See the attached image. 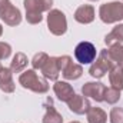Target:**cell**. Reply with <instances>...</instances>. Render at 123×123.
I'll use <instances>...</instances> for the list:
<instances>
[{"label": "cell", "instance_id": "1", "mask_svg": "<svg viewBox=\"0 0 123 123\" xmlns=\"http://www.w3.org/2000/svg\"><path fill=\"white\" fill-rule=\"evenodd\" d=\"M26 9V20L30 25H37L43 20L42 13L50 12L53 6V0H25L23 1Z\"/></svg>", "mask_w": 123, "mask_h": 123}, {"label": "cell", "instance_id": "2", "mask_svg": "<svg viewBox=\"0 0 123 123\" xmlns=\"http://www.w3.org/2000/svg\"><path fill=\"white\" fill-rule=\"evenodd\" d=\"M19 83L22 85L23 89L31 90L39 94H44L49 92V85L46 82V79L39 77V74L36 73L34 69H27L25 70L20 76H19Z\"/></svg>", "mask_w": 123, "mask_h": 123}, {"label": "cell", "instance_id": "3", "mask_svg": "<svg viewBox=\"0 0 123 123\" xmlns=\"http://www.w3.org/2000/svg\"><path fill=\"white\" fill-rule=\"evenodd\" d=\"M99 17L103 23L112 25L123 20V3L120 1H109L100 6Z\"/></svg>", "mask_w": 123, "mask_h": 123}, {"label": "cell", "instance_id": "4", "mask_svg": "<svg viewBox=\"0 0 123 123\" xmlns=\"http://www.w3.org/2000/svg\"><path fill=\"white\" fill-rule=\"evenodd\" d=\"M47 29L55 36H63L67 30V20L59 9H52L47 13Z\"/></svg>", "mask_w": 123, "mask_h": 123}, {"label": "cell", "instance_id": "5", "mask_svg": "<svg viewBox=\"0 0 123 123\" xmlns=\"http://www.w3.org/2000/svg\"><path fill=\"white\" fill-rule=\"evenodd\" d=\"M113 62L109 57L107 55V49L106 50H102L97 56V59H94L92 64H90V69H89V73L90 76L94 79H102L112 67H113Z\"/></svg>", "mask_w": 123, "mask_h": 123}, {"label": "cell", "instance_id": "6", "mask_svg": "<svg viewBox=\"0 0 123 123\" xmlns=\"http://www.w3.org/2000/svg\"><path fill=\"white\" fill-rule=\"evenodd\" d=\"M74 57L80 64H92L96 59V46L90 42H80L74 47Z\"/></svg>", "mask_w": 123, "mask_h": 123}, {"label": "cell", "instance_id": "7", "mask_svg": "<svg viewBox=\"0 0 123 123\" xmlns=\"http://www.w3.org/2000/svg\"><path fill=\"white\" fill-rule=\"evenodd\" d=\"M106 86L100 82H87L82 86V94L85 97H92L96 102H105Z\"/></svg>", "mask_w": 123, "mask_h": 123}, {"label": "cell", "instance_id": "8", "mask_svg": "<svg viewBox=\"0 0 123 123\" xmlns=\"http://www.w3.org/2000/svg\"><path fill=\"white\" fill-rule=\"evenodd\" d=\"M0 19L7 25V26H19L22 23V13L20 10L13 6L12 3H9L1 12H0Z\"/></svg>", "mask_w": 123, "mask_h": 123}, {"label": "cell", "instance_id": "9", "mask_svg": "<svg viewBox=\"0 0 123 123\" xmlns=\"http://www.w3.org/2000/svg\"><path fill=\"white\" fill-rule=\"evenodd\" d=\"M67 106H69L70 112H73L76 115H85L89 110V107H90V102L83 94H74L67 102Z\"/></svg>", "mask_w": 123, "mask_h": 123}, {"label": "cell", "instance_id": "10", "mask_svg": "<svg viewBox=\"0 0 123 123\" xmlns=\"http://www.w3.org/2000/svg\"><path fill=\"white\" fill-rule=\"evenodd\" d=\"M53 90H55V94L57 96V99L60 102H69L76 93L73 90L72 85H69L67 82H60V80H56L55 85H53Z\"/></svg>", "mask_w": 123, "mask_h": 123}, {"label": "cell", "instance_id": "11", "mask_svg": "<svg viewBox=\"0 0 123 123\" xmlns=\"http://www.w3.org/2000/svg\"><path fill=\"white\" fill-rule=\"evenodd\" d=\"M74 20L82 25H89L94 20V7L92 4H83L76 9L74 12Z\"/></svg>", "mask_w": 123, "mask_h": 123}, {"label": "cell", "instance_id": "12", "mask_svg": "<svg viewBox=\"0 0 123 123\" xmlns=\"http://www.w3.org/2000/svg\"><path fill=\"white\" fill-rule=\"evenodd\" d=\"M14 80H13V72L10 67H0V89L4 93L14 92Z\"/></svg>", "mask_w": 123, "mask_h": 123}, {"label": "cell", "instance_id": "13", "mask_svg": "<svg viewBox=\"0 0 123 123\" xmlns=\"http://www.w3.org/2000/svg\"><path fill=\"white\" fill-rule=\"evenodd\" d=\"M42 73L46 79L56 82L59 74H60V69L57 64V57H49V60L46 62V64L42 67Z\"/></svg>", "mask_w": 123, "mask_h": 123}, {"label": "cell", "instance_id": "14", "mask_svg": "<svg viewBox=\"0 0 123 123\" xmlns=\"http://www.w3.org/2000/svg\"><path fill=\"white\" fill-rule=\"evenodd\" d=\"M109 82H110L112 87H115L117 90H123V66L115 64L109 70Z\"/></svg>", "mask_w": 123, "mask_h": 123}, {"label": "cell", "instance_id": "15", "mask_svg": "<svg viewBox=\"0 0 123 123\" xmlns=\"http://www.w3.org/2000/svg\"><path fill=\"white\" fill-rule=\"evenodd\" d=\"M62 74L66 80H77L82 74H83V67L82 64H77V63H73L70 62L63 70H62Z\"/></svg>", "mask_w": 123, "mask_h": 123}, {"label": "cell", "instance_id": "16", "mask_svg": "<svg viewBox=\"0 0 123 123\" xmlns=\"http://www.w3.org/2000/svg\"><path fill=\"white\" fill-rule=\"evenodd\" d=\"M87 123H106L107 122V115L102 107H89L86 112Z\"/></svg>", "mask_w": 123, "mask_h": 123}, {"label": "cell", "instance_id": "17", "mask_svg": "<svg viewBox=\"0 0 123 123\" xmlns=\"http://www.w3.org/2000/svg\"><path fill=\"white\" fill-rule=\"evenodd\" d=\"M27 63H29V59L25 53L19 52L13 56V60L10 63V70L13 73H22L25 72V69L27 67Z\"/></svg>", "mask_w": 123, "mask_h": 123}, {"label": "cell", "instance_id": "18", "mask_svg": "<svg viewBox=\"0 0 123 123\" xmlns=\"http://www.w3.org/2000/svg\"><path fill=\"white\" fill-rule=\"evenodd\" d=\"M123 42V25H116L113 27V30L109 34H106L105 37V43L110 47L115 44H120Z\"/></svg>", "mask_w": 123, "mask_h": 123}, {"label": "cell", "instance_id": "19", "mask_svg": "<svg viewBox=\"0 0 123 123\" xmlns=\"http://www.w3.org/2000/svg\"><path fill=\"white\" fill-rule=\"evenodd\" d=\"M42 123H63V116L55 109V106L52 105V100H50V105L46 106V113L42 119Z\"/></svg>", "mask_w": 123, "mask_h": 123}, {"label": "cell", "instance_id": "20", "mask_svg": "<svg viewBox=\"0 0 123 123\" xmlns=\"http://www.w3.org/2000/svg\"><path fill=\"white\" fill-rule=\"evenodd\" d=\"M107 55L112 59L113 64H120L123 66V44H115L107 49Z\"/></svg>", "mask_w": 123, "mask_h": 123}, {"label": "cell", "instance_id": "21", "mask_svg": "<svg viewBox=\"0 0 123 123\" xmlns=\"http://www.w3.org/2000/svg\"><path fill=\"white\" fill-rule=\"evenodd\" d=\"M49 55L47 53H44V52H39V53H36L34 56H33V59H31V66H33V69L34 70H42V67L46 64V62L49 60Z\"/></svg>", "mask_w": 123, "mask_h": 123}, {"label": "cell", "instance_id": "22", "mask_svg": "<svg viewBox=\"0 0 123 123\" xmlns=\"http://www.w3.org/2000/svg\"><path fill=\"white\" fill-rule=\"evenodd\" d=\"M120 100V90L115 89V87H106L105 92V102L109 105H115Z\"/></svg>", "mask_w": 123, "mask_h": 123}, {"label": "cell", "instance_id": "23", "mask_svg": "<svg viewBox=\"0 0 123 123\" xmlns=\"http://www.w3.org/2000/svg\"><path fill=\"white\" fill-rule=\"evenodd\" d=\"M110 123H123V109L122 107H113L109 115Z\"/></svg>", "mask_w": 123, "mask_h": 123}, {"label": "cell", "instance_id": "24", "mask_svg": "<svg viewBox=\"0 0 123 123\" xmlns=\"http://www.w3.org/2000/svg\"><path fill=\"white\" fill-rule=\"evenodd\" d=\"M12 55V46L6 42H0V67H1V60L7 59Z\"/></svg>", "mask_w": 123, "mask_h": 123}, {"label": "cell", "instance_id": "25", "mask_svg": "<svg viewBox=\"0 0 123 123\" xmlns=\"http://www.w3.org/2000/svg\"><path fill=\"white\" fill-rule=\"evenodd\" d=\"M70 62H73L70 56H59V57H57V64H59L60 73H62V70H63V69H64V67L70 63Z\"/></svg>", "mask_w": 123, "mask_h": 123}, {"label": "cell", "instance_id": "26", "mask_svg": "<svg viewBox=\"0 0 123 123\" xmlns=\"http://www.w3.org/2000/svg\"><path fill=\"white\" fill-rule=\"evenodd\" d=\"M9 3H10V0H0V12H1V10H3Z\"/></svg>", "mask_w": 123, "mask_h": 123}, {"label": "cell", "instance_id": "27", "mask_svg": "<svg viewBox=\"0 0 123 123\" xmlns=\"http://www.w3.org/2000/svg\"><path fill=\"white\" fill-rule=\"evenodd\" d=\"M1 34H3V26H1V23H0V37H1Z\"/></svg>", "mask_w": 123, "mask_h": 123}, {"label": "cell", "instance_id": "28", "mask_svg": "<svg viewBox=\"0 0 123 123\" xmlns=\"http://www.w3.org/2000/svg\"><path fill=\"white\" fill-rule=\"evenodd\" d=\"M70 123H80V122H76V120H74V122H70Z\"/></svg>", "mask_w": 123, "mask_h": 123}, {"label": "cell", "instance_id": "29", "mask_svg": "<svg viewBox=\"0 0 123 123\" xmlns=\"http://www.w3.org/2000/svg\"><path fill=\"white\" fill-rule=\"evenodd\" d=\"M89 1H97V0H89Z\"/></svg>", "mask_w": 123, "mask_h": 123}]
</instances>
